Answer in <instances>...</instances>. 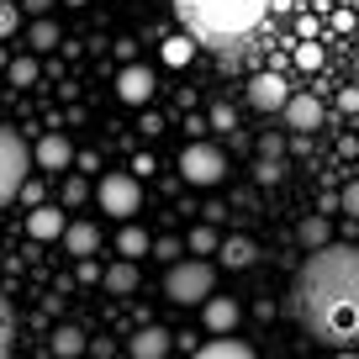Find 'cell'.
I'll list each match as a JSON object with an SVG mask.
<instances>
[{"label":"cell","instance_id":"6da1fadb","mask_svg":"<svg viewBox=\"0 0 359 359\" xmlns=\"http://www.w3.org/2000/svg\"><path fill=\"white\" fill-rule=\"evenodd\" d=\"M296 306L317 344L359 348V248L327 243L306 254L302 280H296Z\"/></svg>","mask_w":359,"mask_h":359},{"label":"cell","instance_id":"7a4b0ae2","mask_svg":"<svg viewBox=\"0 0 359 359\" xmlns=\"http://www.w3.org/2000/svg\"><path fill=\"white\" fill-rule=\"evenodd\" d=\"M175 6L196 27L191 37H206V43H233V37L254 32L269 11V0H175Z\"/></svg>","mask_w":359,"mask_h":359},{"label":"cell","instance_id":"3957f363","mask_svg":"<svg viewBox=\"0 0 359 359\" xmlns=\"http://www.w3.org/2000/svg\"><path fill=\"white\" fill-rule=\"evenodd\" d=\"M212 285H217V269L206 259H175L164 275V296L175 306H196V302H212Z\"/></svg>","mask_w":359,"mask_h":359},{"label":"cell","instance_id":"277c9868","mask_svg":"<svg viewBox=\"0 0 359 359\" xmlns=\"http://www.w3.org/2000/svg\"><path fill=\"white\" fill-rule=\"evenodd\" d=\"M27 169H32V148L22 143V133L0 127V206H11L27 185Z\"/></svg>","mask_w":359,"mask_h":359},{"label":"cell","instance_id":"5b68a950","mask_svg":"<svg viewBox=\"0 0 359 359\" xmlns=\"http://www.w3.org/2000/svg\"><path fill=\"white\" fill-rule=\"evenodd\" d=\"M180 175H185V185L212 191V185L227 180V154L217 143H185V154H180Z\"/></svg>","mask_w":359,"mask_h":359},{"label":"cell","instance_id":"8992f818","mask_svg":"<svg viewBox=\"0 0 359 359\" xmlns=\"http://www.w3.org/2000/svg\"><path fill=\"white\" fill-rule=\"evenodd\" d=\"M95 201H101L106 217H122V222H133L137 206H143V185H137L133 169H127V175H101V180H95Z\"/></svg>","mask_w":359,"mask_h":359},{"label":"cell","instance_id":"52a82bcc","mask_svg":"<svg viewBox=\"0 0 359 359\" xmlns=\"http://www.w3.org/2000/svg\"><path fill=\"white\" fill-rule=\"evenodd\" d=\"M154 90H158V79H154L148 64H122V74H116V95H122L127 106H148V101H154Z\"/></svg>","mask_w":359,"mask_h":359},{"label":"cell","instance_id":"ba28073f","mask_svg":"<svg viewBox=\"0 0 359 359\" xmlns=\"http://www.w3.org/2000/svg\"><path fill=\"white\" fill-rule=\"evenodd\" d=\"M32 164L48 169V175H64V169L74 164V143H69L64 133H43V137H37V148H32Z\"/></svg>","mask_w":359,"mask_h":359},{"label":"cell","instance_id":"9c48e42d","mask_svg":"<svg viewBox=\"0 0 359 359\" xmlns=\"http://www.w3.org/2000/svg\"><path fill=\"white\" fill-rule=\"evenodd\" d=\"M285 101H291V90H285L280 74H254L248 79V106H254V111H285Z\"/></svg>","mask_w":359,"mask_h":359},{"label":"cell","instance_id":"30bf717a","mask_svg":"<svg viewBox=\"0 0 359 359\" xmlns=\"http://www.w3.org/2000/svg\"><path fill=\"white\" fill-rule=\"evenodd\" d=\"M285 127H291V133H317V127H323V101L306 95V90H296L291 101H285Z\"/></svg>","mask_w":359,"mask_h":359},{"label":"cell","instance_id":"8fae6325","mask_svg":"<svg viewBox=\"0 0 359 359\" xmlns=\"http://www.w3.org/2000/svg\"><path fill=\"white\" fill-rule=\"evenodd\" d=\"M169 344H175V333L169 327H137L133 338H127V359H164L169 354Z\"/></svg>","mask_w":359,"mask_h":359},{"label":"cell","instance_id":"7c38bea8","mask_svg":"<svg viewBox=\"0 0 359 359\" xmlns=\"http://www.w3.org/2000/svg\"><path fill=\"white\" fill-rule=\"evenodd\" d=\"M64 206H32V217H27V233H32L37 238V243H53V238H64Z\"/></svg>","mask_w":359,"mask_h":359},{"label":"cell","instance_id":"4fadbf2b","mask_svg":"<svg viewBox=\"0 0 359 359\" xmlns=\"http://www.w3.org/2000/svg\"><path fill=\"white\" fill-rule=\"evenodd\" d=\"M64 248H69L74 259H90L95 248H101V227L85 222V217H79V222H69V227H64Z\"/></svg>","mask_w":359,"mask_h":359},{"label":"cell","instance_id":"5bb4252c","mask_svg":"<svg viewBox=\"0 0 359 359\" xmlns=\"http://www.w3.org/2000/svg\"><path fill=\"white\" fill-rule=\"evenodd\" d=\"M238 317H243V306H238L233 296H212V302H206V327H212L217 338H222V333H233V327H238Z\"/></svg>","mask_w":359,"mask_h":359},{"label":"cell","instance_id":"9a60e30c","mask_svg":"<svg viewBox=\"0 0 359 359\" xmlns=\"http://www.w3.org/2000/svg\"><path fill=\"white\" fill-rule=\"evenodd\" d=\"M217 259H222L227 269H248L259 259V248H254V238H243V233H233V238H222V248H217Z\"/></svg>","mask_w":359,"mask_h":359},{"label":"cell","instance_id":"2e32d148","mask_svg":"<svg viewBox=\"0 0 359 359\" xmlns=\"http://www.w3.org/2000/svg\"><path fill=\"white\" fill-rule=\"evenodd\" d=\"M85 344L90 338L79 333L74 323H64V327H53V338H48V348H53L58 359H85Z\"/></svg>","mask_w":359,"mask_h":359},{"label":"cell","instance_id":"e0dca14e","mask_svg":"<svg viewBox=\"0 0 359 359\" xmlns=\"http://www.w3.org/2000/svg\"><path fill=\"white\" fill-rule=\"evenodd\" d=\"M191 359H254V348H248V344H238L233 333H222V338H212V344H201Z\"/></svg>","mask_w":359,"mask_h":359},{"label":"cell","instance_id":"ac0fdd59","mask_svg":"<svg viewBox=\"0 0 359 359\" xmlns=\"http://www.w3.org/2000/svg\"><path fill=\"white\" fill-rule=\"evenodd\" d=\"M148 248H154L148 227H137V222H122V233H116V254H122V259H143Z\"/></svg>","mask_w":359,"mask_h":359},{"label":"cell","instance_id":"d6986e66","mask_svg":"<svg viewBox=\"0 0 359 359\" xmlns=\"http://www.w3.org/2000/svg\"><path fill=\"white\" fill-rule=\"evenodd\" d=\"M106 291H116V296H127V291H137V259H116V264H106Z\"/></svg>","mask_w":359,"mask_h":359},{"label":"cell","instance_id":"ffe728a7","mask_svg":"<svg viewBox=\"0 0 359 359\" xmlns=\"http://www.w3.org/2000/svg\"><path fill=\"white\" fill-rule=\"evenodd\" d=\"M296 238H302V248H306V254H317V248H327V243H333V227H327V217H302Z\"/></svg>","mask_w":359,"mask_h":359},{"label":"cell","instance_id":"44dd1931","mask_svg":"<svg viewBox=\"0 0 359 359\" xmlns=\"http://www.w3.org/2000/svg\"><path fill=\"white\" fill-rule=\"evenodd\" d=\"M64 43V32H58V22H48V16H37L32 22V32H27V48L32 53H48V48H58Z\"/></svg>","mask_w":359,"mask_h":359},{"label":"cell","instance_id":"7402d4cb","mask_svg":"<svg viewBox=\"0 0 359 359\" xmlns=\"http://www.w3.org/2000/svg\"><path fill=\"white\" fill-rule=\"evenodd\" d=\"M90 196H95V185H90L85 175H64V180H58V201H64V206H85Z\"/></svg>","mask_w":359,"mask_h":359},{"label":"cell","instance_id":"603a6c76","mask_svg":"<svg viewBox=\"0 0 359 359\" xmlns=\"http://www.w3.org/2000/svg\"><path fill=\"white\" fill-rule=\"evenodd\" d=\"M6 74H11V85H16V90H27V85H37V74H43V69H37V58H32V53H16Z\"/></svg>","mask_w":359,"mask_h":359},{"label":"cell","instance_id":"cb8c5ba5","mask_svg":"<svg viewBox=\"0 0 359 359\" xmlns=\"http://www.w3.org/2000/svg\"><path fill=\"white\" fill-rule=\"evenodd\" d=\"M191 53H196V37H185V32L164 43V64L169 69H185V64H191Z\"/></svg>","mask_w":359,"mask_h":359},{"label":"cell","instance_id":"d4e9b609","mask_svg":"<svg viewBox=\"0 0 359 359\" xmlns=\"http://www.w3.org/2000/svg\"><path fill=\"white\" fill-rule=\"evenodd\" d=\"M185 248H191V254H217V248H222V238H217V227H212V222H201V227H191Z\"/></svg>","mask_w":359,"mask_h":359},{"label":"cell","instance_id":"484cf974","mask_svg":"<svg viewBox=\"0 0 359 359\" xmlns=\"http://www.w3.org/2000/svg\"><path fill=\"white\" fill-rule=\"evenodd\" d=\"M11 338H16V317H11V302L0 296V359H11Z\"/></svg>","mask_w":359,"mask_h":359},{"label":"cell","instance_id":"4316f807","mask_svg":"<svg viewBox=\"0 0 359 359\" xmlns=\"http://www.w3.org/2000/svg\"><path fill=\"white\" fill-rule=\"evenodd\" d=\"M22 27V0H0V37H11Z\"/></svg>","mask_w":359,"mask_h":359},{"label":"cell","instance_id":"83f0119b","mask_svg":"<svg viewBox=\"0 0 359 359\" xmlns=\"http://www.w3.org/2000/svg\"><path fill=\"white\" fill-rule=\"evenodd\" d=\"M206 122H212V133H238V116H233V106H227V101H217Z\"/></svg>","mask_w":359,"mask_h":359},{"label":"cell","instance_id":"f1b7e54d","mask_svg":"<svg viewBox=\"0 0 359 359\" xmlns=\"http://www.w3.org/2000/svg\"><path fill=\"white\" fill-rule=\"evenodd\" d=\"M338 212H344V217H354V222H359V175L348 180L344 191H338Z\"/></svg>","mask_w":359,"mask_h":359},{"label":"cell","instance_id":"f546056e","mask_svg":"<svg viewBox=\"0 0 359 359\" xmlns=\"http://www.w3.org/2000/svg\"><path fill=\"white\" fill-rule=\"evenodd\" d=\"M296 64H302L306 74H317V69H323V48L317 43H296Z\"/></svg>","mask_w":359,"mask_h":359},{"label":"cell","instance_id":"4dcf8cb0","mask_svg":"<svg viewBox=\"0 0 359 359\" xmlns=\"http://www.w3.org/2000/svg\"><path fill=\"white\" fill-rule=\"evenodd\" d=\"M254 180H259V185H275V180H280V158H259V164H254Z\"/></svg>","mask_w":359,"mask_h":359},{"label":"cell","instance_id":"1f68e13d","mask_svg":"<svg viewBox=\"0 0 359 359\" xmlns=\"http://www.w3.org/2000/svg\"><path fill=\"white\" fill-rule=\"evenodd\" d=\"M280 154H285V137H280V133L259 137V158H280Z\"/></svg>","mask_w":359,"mask_h":359},{"label":"cell","instance_id":"d6a6232c","mask_svg":"<svg viewBox=\"0 0 359 359\" xmlns=\"http://www.w3.org/2000/svg\"><path fill=\"white\" fill-rule=\"evenodd\" d=\"M154 254H158V259H169V264H175V259L185 254V248H180L175 238H158V243H154Z\"/></svg>","mask_w":359,"mask_h":359},{"label":"cell","instance_id":"836d02e7","mask_svg":"<svg viewBox=\"0 0 359 359\" xmlns=\"http://www.w3.org/2000/svg\"><path fill=\"white\" fill-rule=\"evenodd\" d=\"M22 201L27 206H43V180H27V185H22Z\"/></svg>","mask_w":359,"mask_h":359},{"label":"cell","instance_id":"e575fe53","mask_svg":"<svg viewBox=\"0 0 359 359\" xmlns=\"http://www.w3.org/2000/svg\"><path fill=\"white\" fill-rule=\"evenodd\" d=\"M143 133H148V137H154V133H164V116H158V111H148V106H143Z\"/></svg>","mask_w":359,"mask_h":359},{"label":"cell","instance_id":"d590c367","mask_svg":"<svg viewBox=\"0 0 359 359\" xmlns=\"http://www.w3.org/2000/svg\"><path fill=\"white\" fill-rule=\"evenodd\" d=\"M101 275H106V269L95 264V259H79V280H101Z\"/></svg>","mask_w":359,"mask_h":359},{"label":"cell","instance_id":"8d00e7d4","mask_svg":"<svg viewBox=\"0 0 359 359\" xmlns=\"http://www.w3.org/2000/svg\"><path fill=\"white\" fill-rule=\"evenodd\" d=\"M53 6H58V0H22V11H32V16H48Z\"/></svg>","mask_w":359,"mask_h":359},{"label":"cell","instance_id":"74e56055","mask_svg":"<svg viewBox=\"0 0 359 359\" xmlns=\"http://www.w3.org/2000/svg\"><path fill=\"white\" fill-rule=\"evenodd\" d=\"M116 58H122V64H137V43H127V37H122V43H116Z\"/></svg>","mask_w":359,"mask_h":359},{"label":"cell","instance_id":"f35d334b","mask_svg":"<svg viewBox=\"0 0 359 359\" xmlns=\"http://www.w3.org/2000/svg\"><path fill=\"white\" fill-rule=\"evenodd\" d=\"M338 111H359V90H344V95H338Z\"/></svg>","mask_w":359,"mask_h":359},{"label":"cell","instance_id":"ab89813d","mask_svg":"<svg viewBox=\"0 0 359 359\" xmlns=\"http://www.w3.org/2000/svg\"><path fill=\"white\" fill-rule=\"evenodd\" d=\"M74 164L85 169V175H95V169H101V158H95V154H74Z\"/></svg>","mask_w":359,"mask_h":359},{"label":"cell","instance_id":"60d3db41","mask_svg":"<svg viewBox=\"0 0 359 359\" xmlns=\"http://www.w3.org/2000/svg\"><path fill=\"white\" fill-rule=\"evenodd\" d=\"M338 359H359V348H338Z\"/></svg>","mask_w":359,"mask_h":359},{"label":"cell","instance_id":"b9f144b4","mask_svg":"<svg viewBox=\"0 0 359 359\" xmlns=\"http://www.w3.org/2000/svg\"><path fill=\"white\" fill-rule=\"evenodd\" d=\"M0 69H11V53H6V48H0Z\"/></svg>","mask_w":359,"mask_h":359},{"label":"cell","instance_id":"7bdbcfd3","mask_svg":"<svg viewBox=\"0 0 359 359\" xmlns=\"http://www.w3.org/2000/svg\"><path fill=\"white\" fill-rule=\"evenodd\" d=\"M64 6H90V0H64Z\"/></svg>","mask_w":359,"mask_h":359}]
</instances>
